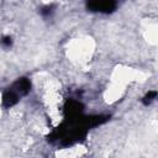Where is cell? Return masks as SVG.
I'll return each mask as SVG.
<instances>
[{
  "label": "cell",
  "mask_w": 158,
  "mask_h": 158,
  "mask_svg": "<svg viewBox=\"0 0 158 158\" xmlns=\"http://www.w3.org/2000/svg\"><path fill=\"white\" fill-rule=\"evenodd\" d=\"M86 7L96 14H111L117 7V0H85Z\"/></svg>",
  "instance_id": "obj_1"
},
{
  "label": "cell",
  "mask_w": 158,
  "mask_h": 158,
  "mask_svg": "<svg viewBox=\"0 0 158 158\" xmlns=\"http://www.w3.org/2000/svg\"><path fill=\"white\" fill-rule=\"evenodd\" d=\"M20 100H21V96L11 85L6 88L1 94V105L4 109H11L16 106L20 102Z\"/></svg>",
  "instance_id": "obj_2"
},
{
  "label": "cell",
  "mask_w": 158,
  "mask_h": 158,
  "mask_svg": "<svg viewBox=\"0 0 158 158\" xmlns=\"http://www.w3.org/2000/svg\"><path fill=\"white\" fill-rule=\"evenodd\" d=\"M11 86L19 93V95L21 98L23 96H27L30 93H31V89H32V83H31V79L27 78V77H21L19 79H16Z\"/></svg>",
  "instance_id": "obj_3"
},
{
  "label": "cell",
  "mask_w": 158,
  "mask_h": 158,
  "mask_svg": "<svg viewBox=\"0 0 158 158\" xmlns=\"http://www.w3.org/2000/svg\"><path fill=\"white\" fill-rule=\"evenodd\" d=\"M156 98H157V90H148V91L143 95L142 102H143V105L148 106V105H151V104L156 100Z\"/></svg>",
  "instance_id": "obj_4"
},
{
  "label": "cell",
  "mask_w": 158,
  "mask_h": 158,
  "mask_svg": "<svg viewBox=\"0 0 158 158\" xmlns=\"http://www.w3.org/2000/svg\"><path fill=\"white\" fill-rule=\"evenodd\" d=\"M12 43H14V40L11 36L6 35V36H2L1 40H0V46L4 48V49H9L12 47Z\"/></svg>",
  "instance_id": "obj_5"
}]
</instances>
